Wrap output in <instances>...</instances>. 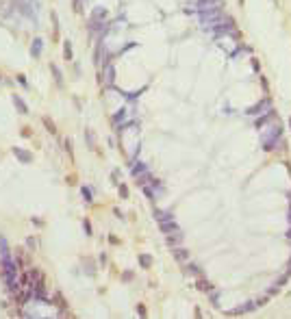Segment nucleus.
Segmentation results:
<instances>
[{
	"label": "nucleus",
	"mask_w": 291,
	"mask_h": 319,
	"mask_svg": "<svg viewBox=\"0 0 291 319\" xmlns=\"http://www.w3.org/2000/svg\"><path fill=\"white\" fill-rule=\"evenodd\" d=\"M50 69H52V72H55V78H57V81H59V83H63V81H61V72H59V69H57V65H50Z\"/></svg>",
	"instance_id": "1a4fd4ad"
},
{
	"label": "nucleus",
	"mask_w": 291,
	"mask_h": 319,
	"mask_svg": "<svg viewBox=\"0 0 291 319\" xmlns=\"http://www.w3.org/2000/svg\"><path fill=\"white\" fill-rule=\"evenodd\" d=\"M28 278H31V274H22V276H20V282L26 284V287H31V280H28Z\"/></svg>",
	"instance_id": "423d86ee"
},
{
	"label": "nucleus",
	"mask_w": 291,
	"mask_h": 319,
	"mask_svg": "<svg viewBox=\"0 0 291 319\" xmlns=\"http://www.w3.org/2000/svg\"><path fill=\"white\" fill-rule=\"evenodd\" d=\"M13 102L17 104V111H20V113H28V107L22 102V98H20V96H13Z\"/></svg>",
	"instance_id": "f257e3e1"
},
{
	"label": "nucleus",
	"mask_w": 291,
	"mask_h": 319,
	"mask_svg": "<svg viewBox=\"0 0 291 319\" xmlns=\"http://www.w3.org/2000/svg\"><path fill=\"white\" fill-rule=\"evenodd\" d=\"M13 152H15V154L20 156V161H24V163H28V161H31V152H22V150H17V148H15Z\"/></svg>",
	"instance_id": "7ed1b4c3"
},
{
	"label": "nucleus",
	"mask_w": 291,
	"mask_h": 319,
	"mask_svg": "<svg viewBox=\"0 0 291 319\" xmlns=\"http://www.w3.org/2000/svg\"><path fill=\"white\" fill-rule=\"evenodd\" d=\"M43 124H46V128L50 130V133H57V128H55V124H52V119H50V117H43Z\"/></svg>",
	"instance_id": "20e7f679"
},
{
	"label": "nucleus",
	"mask_w": 291,
	"mask_h": 319,
	"mask_svg": "<svg viewBox=\"0 0 291 319\" xmlns=\"http://www.w3.org/2000/svg\"><path fill=\"white\" fill-rule=\"evenodd\" d=\"M176 258H178V261H185V258H187V252H185V250H176Z\"/></svg>",
	"instance_id": "9d476101"
},
{
	"label": "nucleus",
	"mask_w": 291,
	"mask_h": 319,
	"mask_svg": "<svg viewBox=\"0 0 291 319\" xmlns=\"http://www.w3.org/2000/svg\"><path fill=\"white\" fill-rule=\"evenodd\" d=\"M39 50H41V39H35V41H33V48H31L33 57H39Z\"/></svg>",
	"instance_id": "f03ea898"
},
{
	"label": "nucleus",
	"mask_w": 291,
	"mask_h": 319,
	"mask_svg": "<svg viewBox=\"0 0 291 319\" xmlns=\"http://www.w3.org/2000/svg\"><path fill=\"white\" fill-rule=\"evenodd\" d=\"M119 195H122V198H126V195H128V193H126V187H124V185L119 187Z\"/></svg>",
	"instance_id": "9b49d317"
},
{
	"label": "nucleus",
	"mask_w": 291,
	"mask_h": 319,
	"mask_svg": "<svg viewBox=\"0 0 291 319\" xmlns=\"http://www.w3.org/2000/svg\"><path fill=\"white\" fill-rule=\"evenodd\" d=\"M63 50H65V59H72V46H70V41L63 43Z\"/></svg>",
	"instance_id": "39448f33"
},
{
	"label": "nucleus",
	"mask_w": 291,
	"mask_h": 319,
	"mask_svg": "<svg viewBox=\"0 0 291 319\" xmlns=\"http://www.w3.org/2000/svg\"><path fill=\"white\" fill-rule=\"evenodd\" d=\"M139 263H141V267H148V265L152 263V258H150V256H141V258H139Z\"/></svg>",
	"instance_id": "6e6552de"
},
{
	"label": "nucleus",
	"mask_w": 291,
	"mask_h": 319,
	"mask_svg": "<svg viewBox=\"0 0 291 319\" xmlns=\"http://www.w3.org/2000/svg\"><path fill=\"white\" fill-rule=\"evenodd\" d=\"M161 230H163V232H172V230H176V224H163Z\"/></svg>",
	"instance_id": "0eeeda50"
}]
</instances>
